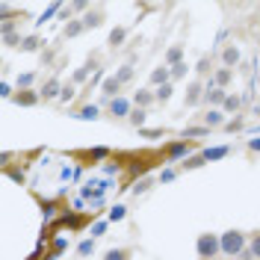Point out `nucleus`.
<instances>
[{
	"label": "nucleus",
	"instance_id": "1",
	"mask_svg": "<svg viewBox=\"0 0 260 260\" xmlns=\"http://www.w3.org/2000/svg\"><path fill=\"white\" fill-rule=\"evenodd\" d=\"M219 243H222V255H228V258H240L246 252V234L243 231H225L219 237Z\"/></svg>",
	"mask_w": 260,
	"mask_h": 260
},
{
	"label": "nucleus",
	"instance_id": "2",
	"mask_svg": "<svg viewBox=\"0 0 260 260\" xmlns=\"http://www.w3.org/2000/svg\"><path fill=\"white\" fill-rule=\"evenodd\" d=\"M195 252H198V258L201 260H213L219 252H222V243H219L216 234H201L198 243H195Z\"/></svg>",
	"mask_w": 260,
	"mask_h": 260
},
{
	"label": "nucleus",
	"instance_id": "3",
	"mask_svg": "<svg viewBox=\"0 0 260 260\" xmlns=\"http://www.w3.org/2000/svg\"><path fill=\"white\" fill-rule=\"evenodd\" d=\"M225 98H228V92L219 89V86L210 80V83H207V92H204V101H207V104H225Z\"/></svg>",
	"mask_w": 260,
	"mask_h": 260
},
{
	"label": "nucleus",
	"instance_id": "4",
	"mask_svg": "<svg viewBox=\"0 0 260 260\" xmlns=\"http://www.w3.org/2000/svg\"><path fill=\"white\" fill-rule=\"evenodd\" d=\"M38 98H41V92H33V89H18L15 104H21V107H36V104H38Z\"/></svg>",
	"mask_w": 260,
	"mask_h": 260
},
{
	"label": "nucleus",
	"instance_id": "5",
	"mask_svg": "<svg viewBox=\"0 0 260 260\" xmlns=\"http://www.w3.org/2000/svg\"><path fill=\"white\" fill-rule=\"evenodd\" d=\"M204 86L201 83H189V89H186V107H198L201 104V98H204Z\"/></svg>",
	"mask_w": 260,
	"mask_h": 260
},
{
	"label": "nucleus",
	"instance_id": "6",
	"mask_svg": "<svg viewBox=\"0 0 260 260\" xmlns=\"http://www.w3.org/2000/svg\"><path fill=\"white\" fill-rule=\"evenodd\" d=\"M56 95H62V83H59V77H50V80L41 86V98L50 101V98H56Z\"/></svg>",
	"mask_w": 260,
	"mask_h": 260
},
{
	"label": "nucleus",
	"instance_id": "7",
	"mask_svg": "<svg viewBox=\"0 0 260 260\" xmlns=\"http://www.w3.org/2000/svg\"><path fill=\"white\" fill-rule=\"evenodd\" d=\"M110 112H112L115 118L130 115V104H127V98H112V101H110Z\"/></svg>",
	"mask_w": 260,
	"mask_h": 260
},
{
	"label": "nucleus",
	"instance_id": "8",
	"mask_svg": "<svg viewBox=\"0 0 260 260\" xmlns=\"http://www.w3.org/2000/svg\"><path fill=\"white\" fill-rule=\"evenodd\" d=\"M186 151H189V142L181 139V142H172V145L166 148V157H169V160H181V157H186Z\"/></svg>",
	"mask_w": 260,
	"mask_h": 260
},
{
	"label": "nucleus",
	"instance_id": "9",
	"mask_svg": "<svg viewBox=\"0 0 260 260\" xmlns=\"http://www.w3.org/2000/svg\"><path fill=\"white\" fill-rule=\"evenodd\" d=\"M181 59H184V44H172L166 50V65L175 68V65H181Z\"/></svg>",
	"mask_w": 260,
	"mask_h": 260
},
{
	"label": "nucleus",
	"instance_id": "10",
	"mask_svg": "<svg viewBox=\"0 0 260 260\" xmlns=\"http://www.w3.org/2000/svg\"><path fill=\"white\" fill-rule=\"evenodd\" d=\"M169 77H172V68H166V65H160V68H154L151 71V83L160 89V86H166L169 83Z\"/></svg>",
	"mask_w": 260,
	"mask_h": 260
},
{
	"label": "nucleus",
	"instance_id": "11",
	"mask_svg": "<svg viewBox=\"0 0 260 260\" xmlns=\"http://www.w3.org/2000/svg\"><path fill=\"white\" fill-rule=\"evenodd\" d=\"M222 62H225V68L237 65V62H240V47H237V44H228V47L222 50Z\"/></svg>",
	"mask_w": 260,
	"mask_h": 260
},
{
	"label": "nucleus",
	"instance_id": "12",
	"mask_svg": "<svg viewBox=\"0 0 260 260\" xmlns=\"http://www.w3.org/2000/svg\"><path fill=\"white\" fill-rule=\"evenodd\" d=\"M118 89H121L118 77H107V80L101 83V92H104V95H110V98H118Z\"/></svg>",
	"mask_w": 260,
	"mask_h": 260
},
{
	"label": "nucleus",
	"instance_id": "13",
	"mask_svg": "<svg viewBox=\"0 0 260 260\" xmlns=\"http://www.w3.org/2000/svg\"><path fill=\"white\" fill-rule=\"evenodd\" d=\"M231 77H234V68H219V71L213 74V83H216L219 89H225V86L231 83Z\"/></svg>",
	"mask_w": 260,
	"mask_h": 260
},
{
	"label": "nucleus",
	"instance_id": "14",
	"mask_svg": "<svg viewBox=\"0 0 260 260\" xmlns=\"http://www.w3.org/2000/svg\"><path fill=\"white\" fill-rule=\"evenodd\" d=\"M219 124H225V112L222 110H210L204 115V127H219Z\"/></svg>",
	"mask_w": 260,
	"mask_h": 260
},
{
	"label": "nucleus",
	"instance_id": "15",
	"mask_svg": "<svg viewBox=\"0 0 260 260\" xmlns=\"http://www.w3.org/2000/svg\"><path fill=\"white\" fill-rule=\"evenodd\" d=\"M98 112H101V110H98L95 104H86V107H80V110H77V118H83V121H95V118H98Z\"/></svg>",
	"mask_w": 260,
	"mask_h": 260
},
{
	"label": "nucleus",
	"instance_id": "16",
	"mask_svg": "<svg viewBox=\"0 0 260 260\" xmlns=\"http://www.w3.org/2000/svg\"><path fill=\"white\" fill-rule=\"evenodd\" d=\"M228 151H231L228 145H216V148H207V151H204V160H207V163H210V160H222V157H228Z\"/></svg>",
	"mask_w": 260,
	"mask_h": 260
},
{
	"label": "nucleus",
	"instance_id": "17",
	"mask_svg": "<svg viewBox=\"0 0 260 260\" xmlns=\"http://www.w3.org/2000/svg\"><path fill=\"white\" fill-rule=\"evenodd\" d=\"M83 222H86V216H74V213H62V219H59V225H68V228H83Z\"/></svg>",
	"mask_w": 260,
	"mask_h": 260
},
{
	"label": "nucleus",
	"instance_id": "18",
	"mask_svg": "<svg viewBox=\"0 0 260 260\" xmlns=\"http://www.w3.org/2000/svg\"><path fill=\"white\" fill-rule=\"evenodd\" d=\"M124 38H127V30H124V27H115V30L110 33V44H112V47H121Z\"/></svg>",
	"mask_w": 260,
	"mask_h": 260
},
{
	"label": "nucleus",
	"instance_id": "19",
	"mask_svg": "<svg viewBox=\"0 0 260 260\" xmlns=\"http://www.w3.org/2000/svg\"><path fill=\"white\" fill-rule=\"evenodd\" d=\"M65 249H68V240H62V237H59V240H53V249H50V255H47L44 260H56Z\"/></svg>",
	"mask_w": 260,
	"mask_h": 260
},
{
	"label": "nucleus",
	"instance_id": "20",
	"mask_svg": "<svg viewBox=\"0 0 260 260\" xmlns=\"http://www.w3.org/2000/svg\"><path fill=\"white\" fill-rule=\"evenodd\" d=\"M133 101H136V107H139V110H145V107H148V104H154L157 98H154V92H136V98H133Z\"/></svg>",
	"mask_w": 260,
	"mask_h": 260
},
{
	"label": "nucleus",
	"instance_id": "21",
	"mask_svg": "<svg viewBox=\"0 0 260 260\" xmlns=\"http://www.w3.org/2000/svg\"><path fill=\"white\" fill-rule=\"evenodd\" d=\"M104 260H130V249H110Z\"/></svg>",
	"mask_w": 260,
	"mask_h": 260
},
{
	"label": "nucleus",
	"instance_id": "22",
	"mask_svg": "<svg viewBox=\"0 0 260 260\" xmlns=\"http://www.w3.org/2000/svg\"><path fill=\"white\" fill-rule=\"evenodd\" d=\"M101 21H104V12H101V9H95V12H89V15L83 18L86 27H101Z\"/></svg>",
	"mask_w": 260,
	"mask_h": 260
},
{
	"label": "nucleus",
	"instance_id": "23",
	"mask_svg": "<svg viewBox=\"0 0 260 260\" xmlns=\"http://www.w3.org/2000/svg\"><path fill=\"white\" fill-rule=\"evenodd\" d=\"M83 30H86V24H83V21H71V24L65 27V38H74V36H80Z\"/></svg>",
	"mask_w": 260,
	"mask_h": 260
},
{
	"label": "nucleus",
	"instance_id": "24",
	"mask_svg": "<svg viewBox=\"0 0 260 260\" xmlns=\"http://www.w3.org/2000/svg\"><path fill=\"white\" fill-rule=\"evenodd\" d=\"M222 107H225V112H237V110L243 107V98H237V95H228Z\"/></svg>",
	"mask_w": 260,
	"mask_h": 260
},
{
	"label": "nucleus",
	"instance_id": "25",
	"mask_svg": "<svg viewBox=\"0 0 260 260\" xmlns=\"http://www.w3.org/2000/svg\"><path fill=\"white\" fill-rule=\"evenodd\" d=\"M92 68H95L92 62H86L83 68H77V71H74V83H83V80H89V74H92Z\"/></svg>",
	"mask_w": 260,
	"mask_h": 260
},
{
	"label": "nucleus",
	"instance_id": "26",
	"mask_svg": "<svg viewBox=\"0 0 260 260\" xmlns=\"http://www.w3.org/2000/svg\"><path fill=\"white\" fill-rule=\"evenodd\" d=\"M145 118H148V112H145V110H139V107L130 112V124H136V127H142V124H145Z\"/></svg>",
	"mask_w": 260,
	"mask_h": 260
},
{
	"label": "nucleus",
	"instance_id": "27",
	"mask_svg": "<svg viewBox=\"0 0 260 260\" xmlns=\"http://www.w3.org/2000/svg\"><path fill=\"white\" fill-rule=\"evenodd\" d=\"M124 216H127V207H124V204H115V207L110 210V222H121Z\"/></svg>",
	"mask_w": 260,
	"mask_h": 260
},
{
	"label": "nucleus",
	"instance_id": "28",
	"mask_svg": "<svg viewBox=\"0 0 260 260\" xmlns=\"http://www.w3.org/2000/svg\"><path fill=\"white\" fill-rule=\"evenodd\" d=\"M21 50H38V36H27V38H21Z\"/></svg>",
	"mask_w": 260,
	"mask_h": 260
},
{
	"label": "nucleus",
	"instance_id": "29",
	"mask_svg": "<svg viewBox=\"0 0 260 260\" xmlns=\"http://www.w3.org/2000/svg\"><path fill=\"white\" fill-rule=\"evenodd\" d=\"M115 77H118V83H127V80H130V77H133V65H130V62H127V65H121V68H118V74H115Z\"/></svg>",
	"mask_w": 260,
	"mask_h": 260
},
{
	"label": "nucleus",
	"instance_id": "30",
	"mask_svg": "<svg viewBox=\"0 0 260 260\" xmlns=\"http://www.w3.org/2000/svg\"><path fill=\"white\" fill-rule=\"evenodd\" d=\"M172 92H175V89H172V83H166V86H160V89L154 92V98H157V101H169V98H172Z\"/></svg>",
	"mask_w": 260,
	"mask_h": 260
},
{
	"label": "nucleus",
	"instance_id": "31",
	"mask_svg": "<svg viewBox=\"0 0 260 260\" xmlns=\"http://www.w3.org/2000/svg\"><path fill=\"white\" fill-rule=\"evenodd\" d=\"M207 160H204V154H195V157H189L186 163H184V169H201Z\"/></svg>",
	"mask_w": 260,
	"mask_h": 260
},
{
	"label": "nucleus",
	"instance_id": "32",
	"mask_svg": "<svg viewBox=\"0 0 260 260\" xmlns=\"http://www.w3.org/2000/svg\"><path fill=\"white\" fill-rule=\"evenodd\" d=\"M41 213H44V222H50V219L56 216V204H53V201H44V204H41Z\"/></svg>",
	"mask_w": 260,
	"mask_h": 260
},
{
	"label": "nucleus",
	"instance_id": "33",
	"mask_svg": "<svg viewBox=\"0 0 260 260\" xmlns=\"http://www.w3.org/2000/svg\"><path fill=\"white\" fill-rule=\"evenodd\" d=\"M207 130H210V127H186V130H184V139H192V136H204Z\"/></svg>",
	"mask_w": 260,
	"mask_h": 260
},
{
	"label": "nucleus",
	"instance_id": "34",
	"mask_svg": "<svg viewBox=\"0 0 260 260\" xmlns=\"http://www.w3.org/2000/svg\"><path fill=\"white\" fill-rule=\"evenodd\" d=\"M77 252H80L83 258H86V255H92V252H95V240H83V243L77 246Z\"/></svg>",
	"mask_w": 260,
	"mask_h": 260
},
{
	"label": "nucleus",
	"instance_id": "35",
	"mask_svg": "<svg viewBox=\"0 0 260 260\" xmlns=\"http://www.w3.org/2000/svg\"><path fill=\"white\" fill-rule=\"evenodd\" d=\"M252 255L260 260V231L258 234H252Z\"/></svg>",
	"mask_w": 260,
	"mask_h": 260
},
{
	"label": "nucleus",
	"instance_id": "36",
	"mask_svg": "<svg viewBox=\"0 0 260 260\" xmlns=\"http://www.w3.org/2000/svg\"><path fill=\"white\" fill-rule=\"evenodd\" d=\"M195 71H198V74H207V71H210V59H207V56H201V59H198V65H195Z\"/></svg>",
	"mask_w": 260,
	"mask_h": 260
},
{
	"label": "nucleus",
	"instance_id": "37",
	"mask_svg": "<svg viewBox=\"0 0 260 260\" xmlns=\"http://www.w3.org/2000/svg\"><path fill=\"white\" fill-rule=\"evenodd\" d=\"M186 68H189L186 62H181V65H175V68H172V77H175V80H178V77H184V74H186Z\"/></svg>",
	"mask_w": 260,
	"mask_h": 260
},
{
	"label": "nucleus",
	"instance_id": "38",
	"mask_svg": "<svg viewBox=\"0 0 260 260\" xmlns=\"http://www.w3.org/2000/svg\"><path fill=\"white\" fill-rule=\"evenodd\" d=\"M33 77H36V74H21V77H18V89H27V86L33 83Z\"/></svg>",
	"mask_w": 260,
	"mask_h": 260
},
{
	"label": "nucleus",
	"instance_id": "39",
	"mask_svg": "<svg viewBox=\"0 0 260 260\" xmlns=\"http://www.w3.org/2000/svg\"><path fill=\"white\" fill-rule=\"evenodd\" d=\"M142 136H145V139H157V136H163V127H151V130H142Z\"/></svg>",
	"mask_w": 260,
	"mask_h": 260
},
{
	"label": "nucleus",
	"instance_id": "40",
	"mask_svg": "<svg viewBox=\"0 0 260 260\" xmlns=\"http://www.w3.org/2000/svg\"><path fill=\"white\" fill-rule=\"evenodd\" d=\"M62 101H71L74 98V86H62V95H59Z\"/></svg>",
	"mask_w": 260,
	"mask_h": 260
},
{
	"label": "nucleus",
	"instance_id": "41",
	"mask_svg": "<svg viewBox=\"0 0 260 260\" xmlns=\"http://www.w3.org/2000/svg\"><path fill=\"white\" fill-rule=\"evenodd\" d=\"M148 186H151V181H139L136 186H133V192L139 195V192H148Z\"/></svg>",
	"mask_w": 260,
	"mask_h": 260
},
{
	"label": "nucleus",
	"instance_id": "42",
	"mask_svg": "<svg viewBox=\"0 0 260 260\" xmlns=\"http://www.w3.org/2000/svg\"><path fill=\"white\" fill-rule=\"evenodd\" d=\"M104 231H107V222H98V225H95V228H92V237H101V234H104Z\"/></svg>",
	"mask_w": 260,
	"mask_h": 260
},
{
	"label": "nucleus",
	"instance_id": "43",
	"mask_svg": "<svg viewBox=\"0 0 260 260\" xmlns=\"http://www.w3.org/2000/svg\"><path fill=\"white\" fill-rule=\"evenodd\" d=\"M0 95H3V98H12V86H9V83H0Z\"/></svg>",
	"mask_w": 260,
	"mask_h": 260
},
{
	"label": "nucleus",
	"instance_id": "44",
	"mask_svg": "<svg viewBox=\"0 0 260 260\" xmlns=\"http://www.w3.org/2000/svg\"><path fill=\"white\" fill-rule=\"evenodd\" d=\"M107 154H110L107 148H92V157H95V160H101V157H107Z\"/></svg>",
	"mask_w": 260,
	"mask_h": 260
},
{
	"label": "nucleus",
	"instance_id": "45",
	"mask_svg": "<svg viewBox=\"0 0 260 260\" xmlns=\"http://www.w3.org/2000/svg\"><path fill=\"white\" fill-rule=\"evenodd\" d=\"M249 151H255V154H258V151H260V136H255V139L249 142Z\"/></svg>",
	"mask_w": 260,
	"mask_h": 260
},
{
	"label": "nucleus",
	"instance_id": "46",
	"mask_svg": "<svg viewBox=\"0 0 260 260\" xmlns=\"http://www.w3.org/2000/svg\"><path fill=\"white\" fill-rule=\"evenodd\" d=\"M225 127H228V130H231V133H234V130H240V127H243V121H228V124H225Z\"/></svg>",
	"mask_w": 260,
	"mask_h": 260
},
{
	"label": "nucleus",
	"instance_id": "47",
	"mask_svg": "<svg viewBox=\"0 0 260 260\" xmlns=\"http://www.w3.org/2000/svg\"><path fill=\"white\" fill-rule=\"evenodd\" d=\"M172 178H175V169H166V172L160 175V181H172Z\"/></svg>",
	"mask_w": 260,
	"mask_h": 260
},
{
	"label": "nucleus",
	"instance_id": "48",
	"mask_svg": "<svg viewBox=\"0 0 260 260\" xmlns=\"http://www.w3.org/2000/svg\"><path fill=\"white\" fill-rule=\"evenodd\" d=\"M240 260H255V255H252V249H246V252L240 255Z\"/></svg>",
	"mask_w": 260,
	"mask_h": 260
}]
</instances>
